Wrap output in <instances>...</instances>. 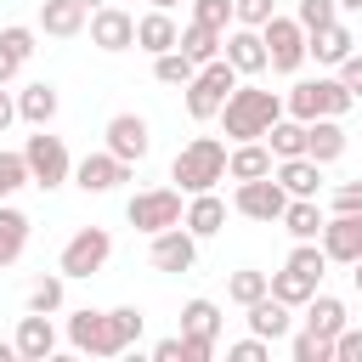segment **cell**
Segmentation results:
<instances>
[{
    "instance_id": "cell-54",
    "label": "cell",
    "mask_w": 362,
    "mask_h": 362,
    "mask_svg": "<svg viewBox=\"0 0 362 362\" xmlns=\"http://www.w3.org/2000/svg\"><path fill=\"white\" fill-rule=\"evenodd\" d=\"M147 6H158V11H175V6H181V0H147Z\"/></svg>"
},
{
    "instance_id": "cell-31",
    "label": "cell",
    "mask_w": 362,
    "mask_h": 362,
    "mask_svg": "<svg viewBox=\"0 0 362 362\" xmlns=\"http://www.w3.org/2000/svg\"><path fill=\"white\" fill-rule=\"evenodd\" d=\"M260 141L272 147V158H300V153H305V124L283 113V119H272V130H266Z\"/></svg>"
},
{
    "instance_id": "cell-12",
    "label": "cell",
    "mask_w": 362,
    "mask_h": 362,
    "mask_svg": "<svg viewBox=\"0 0 362 362\" xmlns=\"http://www.w3.org/2000/svg\"><path fill=\"white\" fill-rule=\"evenodd\" d=\"M119 181H130V164H124V158H113L107 147H102V153H85V158H74V187H79V192L102 198V192H113Z\"/></svg>"
},
{
    "instance_id": "cell-49",
    "label": "cell",
    "mask_w": 362,
    "mask_h": 362,
    "mask_svg": "<svg viewBox=\"0 0 362 362\" xmlns=\"http://www.w3.org/2000/svg\"><path fill=\"white\" fill-rule=\"evenodd\" d=\"M153 362H181V334L158 339V345H153Z\"/></svg>"
},
{
    "instance_id": "cell-38",
    "label": "cell",
    "mask_w": 362,
    "mask_h": 362,
    "mask_svg": "<svg viewBox=\"0 0 362 362\" xmlns=\"http://www.w3.org/2000/svg\"><path fill=\"white\" fill-rule=\"evenodd\" d=\"M62 288H68V277H62V272H57V277H40V283L28 288V311L57 317V311H62Z\"/></svg>"
},
{
    "instance_id": "cell-46",
    "label": "cell",
    "mask_w": 362,
    "mask_h": 362,
    "mask_svg": "<svg viewBox=\"0 0 362 362\" xmlns=\"http://www.w3.org/2000/svg\"><path fill=\"white\" fill-rule=\"evenodd\" d=\"M266 351H272V339H260V334H249V339L226 345V356H232V362H266Z\"/></svg>"
},
{
    "instance_id": "cell-39",
    "label": "cell",
    "mask_w": 362,
    "mask_h": 362,
    "mask_svg": "<svg viewBox=\"0 0 362 362\" xmlns=\"http://www.w3.org/2000/svg\"><path fill=\"white\" fill-rule=\"evenodd\" d=\"M334 17H339V6H334V0H300V6H294V23H300L305 34H317V28H328Z\"/></svg>"
},
{
    "instance_id": "cell-51",
    "label": "cell",
    "mask_w": 362,
    "mask_h": 362,
    "mask_svg": "<svg viewBox=\"0 0 362 362\" xmlns=\"http://www.w3.org/2000/svg\"><path fill=\"white\" fill-rule=\"evenodd\" d=\"M11 119H17V96L0 85V130H11Z\"/></svg>"
},
{
    "instance_id": "cell-17",
    "label": "cell",
    "mask_w": 362,
    "mask_h": 362,
    "mask_svg": "<svg viewBox=\"0 0 362 362\" xmlns=\"http://www.w3.org/2000/svg\"><path fill=\"white\" fill-rule=\"evenodd\" d=\"M181 226H187L198 243H204V238H215V232L226 226V198H221L215 187H209V192H192V198H187V209H181Z\"/></svg>"
},
{
    "instance_id": "cell-26",
    "label": "cell",
    "mask_w": 362,
    "mask_h": 362,
    "mask_svg": "<svg viewBox=\"0 0 362 362\" xmlns=\"http://www.w3.org/2000/svg\"><path fill=\"white\" fill-rule=\"evenodd\" d=\"M23 249H28V215L6 198V204H0V272H6V266H17V260H23Z\"/></svg>"
},
{
    "instance_id": "cell-4",
    "label": "cell",
    "mask_w": 362,
    "mask_h": 362,
    "mask_svg": "<svg viewBox=\"0 0 362 362\" xmlns=\"http://www.w3.org/2000/svg\"><path fill=\"white\" fill-rule=\"evenodd\" d=\"M23 164H28V187L57 192L62 181H74V153H68V141H62V136H51L45 124L23 141Z\"/></svg>"
},
{
    "instance_id": "cell-3",
    "label": "cell",
    "mask_w": 362,
    "mask_h": 362,
    "mask_svg": "<svg viewBox=\"0 0 362 362\" xmlns=\"http://www.w3.org/2000/svg\"><path fill=\"white\" fill-rule=\"evenodd\" d=\"M170 181L192 198V192H209V187H221L226 181V141L221 136H192L181 153H175V164H170Z\"/></svg>"
},
{
    "instance_id": "cell-15",
    "label": "cell",
    "mask_w": 362,
    "mask_h": 362,
    "mask_svg": "<svg viewBox=\"0 0 362 362\" xmlns=\"http://www.w3.org/2000/svg\"><path fill=\"white\" fill-rule=\"evenodd\" d=\"M317 243H322V255H328V266L339 260V266H351L356 255H362V209L356 215H328L322 221V232H317Z\"/></svg>"
},
{
    "instance_id": "cell-36",
    "label": "cell",
    "mask_w": 362,
    "mask_h": 362,
    "mask_svg": "<svg viewBox=\"0 0 362 362\" xmlns=\"http://www.w3.org/2000/svg\"><path fill=\"white\" fill-rule=\"evenodd\" d=\"M260 294H266V272L243 266V272H232V277H226V300H232V305H255Z\"/></svg>"
},
{
    "instance_id": "cell-24",
    "label": "cell",
    "mask_w": 362,
    "mask_h": 362,
    "mask_svg": "<svg viewBox=\"0 0 362 362\" xmlns=\"http://www.w3.org/2000/svg\"><path fill=\"white\" fill-rule=\"evenodd\" d=\"M57 107H62V96H57V85H45V79H34V85H23L17 90V119L23 124H51L57 119Z\"/></svg>"
},
{
    "instance_id": "cell-18",
    "label": "cell",
    "mask_w": 362,
    "mask_h": 362,
    "mask_svg": "<svg viewBox=\"0 0 362 362\" xmlns=\"http://www.w3.org/2000/svg\"><path fill=\"white\" fill-rule=\"evenodd\" d=\"M11 345H17L23 362H45V356L57 351V322H51L45 311H28V317L17 322V334H11Z\"/></svg>"
},
{
    "instance_id": "cell-48",
    "label": "cell",
    "mask_w": 362,
    "mask_h": 362,
    "mask_svg": "<svg viewBox=\"0 0 362 362\" xmlns=\"http://www.w3.org/2000/svg\"><path fill=\"white\" fill-rule=\"evenodd\" d=\"M215 356V339H198V334H181V362H209Z\"/></svg>"
},
{
    "instance_id": "cell-28",
    "label": "cell",
    "mask_w": 362,
    "mask_h": 362,
    "mask_svg": "<svg viewBox=\"0 0 362 362\" xmlns=\"http://www.w3.org/2000/svg\"><path fill=\"white\" fill-rule=\"evenodd\" d=\"M339 153H345V130H339V119H311V124H305V158L334 164Z\"/></svg>"
},
{
    "instance_id": "cell-42",
    "label": "cell",
    "mask_w": 362,
    "mask_h": 362,
    "mask_svg": "<svg viewBox=\"0 0 362 362\" xmlns=\"http://www.w3.org/2000/svg\"><path fill=\"white\" fill-rule=\"evenodd\" d=\"M192 23H204V28H232V0H192Z\"/></svg>"
},
{
    "instance_id": "cell-34",
    "label": "cell",
    "mask_w": 362,
    "mask_h": 362,
    "mask_svg": "<svg viewBox=\"0 0 362 362\" xmlns=\"http://www.w3.org/2000/svg\"><path fill=\"white\" fill-rule=\"evenodd\" d=\"M192 74H198V62H192L181 45L153 57V79H158V85H181V90H187V79H192Z\"/></svg>"
},
{
    "instance_id": "cell-14",
    "label": "cell",
    "mask_w": 362,
    "mask_h": 362,
    "mask_svg": "<svg viewBox=\"0 0 362 362\" xmlns=\"http://www.w3.org/2000/svg\"><path fill=\"white\" fill-rule=\"evenodd\" d=\"M153 266L158 272H170V277H181V272H192L198 266V238L187 232V226H164V232H153Z\"/></svg>"
},
{
    "instance_id": "cell-21",
    "label": "cell",
    "mask_w": 362,
    "mask_h": 362,
    "mask_svg": "<svg viewBox=\"0 0 362 362\" xmlns=\"http://www.w3.org/2000/svg\"><path fill=\"white\" fill-rule=\"evenodd\" d=\"M351 51H356V34H351L339 17H334L328 28H317V34H305V57H317L322 68H339Z\"/></svg>"
},
{
    "instance_id": "cell-50",
    "label": "cell",
    "mask_w": 362,
    "mask_h": 362,
    "mask_svg": "<svg viewBox=\"0 0 362 362\" xmlns=\"http://www.w3.org/2000/svg\"><path fill=\"white\" fill-rule=\"evenodd\" d=\"M17 74H23V62H17V57H11V51H6V45H0V85H11V79H17Z\"/></svg>"
},
{
    "instance_id": "cell-6",
    "label": "cell",
    "mask_w": 362,
    "mask_h": 362,
    "mask_svg": "<svg viewBox=\"0 0 362 362\" xmlns=\"http://www.w3.org/2000/svg\"><path fill=\"white\" fill-rule=\"evenodd\" d=\"M107 260H113V232H107V226H79V232L62 243L57 272H62V277H96Z\"/></svg>"
},
{
    "instance_id": "cell-35",
    "label": "cell",
    "mask_w": 362,
    "mask_h": 362,
    "mask_svg": "<svg viewBox=\"0 0 362 362\" xmlns=\"http://www.w3.org/2000/svg\"><path fill=\"white\" fill-rule=\"evenodd\" d=\"M283 266H294V272H305L311 283H322V277H328V255H322V243H317V238H305V243H294Z\"/></svg>"
},
{
    "instance_id": "cell-43",
    "label": "cell",
    "mask_w": 362,
    "mask_h": 362,
    "mask_svg": "<svg viewBox=\"0 0 362 362\" xmlns=\"http://www.w3.org/2000/svg\"><path fill=\"white\" fill-rule=\"evenodd\" d=\"M272 11H277L272 0H232V23H243V28H260Z\"/></svg>"
},
{
    "instance_id": "cell-47",
    "label": "cell",
    "mask_w": 362,
    "mask_h": 362,
    "mask_svg": "<svg viewBox=\"0 0 362 362\" xmlns=\"http://www.w3.org/2000/svg\"><path fill=\"white\" fill-rule=\"evenodd\" d=\"M334 74H339V85H345L351 96H362V51H351V57H345Z\"/></svg>"
},
{
    "instance_id": "cell-25",
    "label": "cell",
    "mask_w": 362,
    "mask_h": 362,
    "mask_svg": "<svg viewBox=\"0 0 362 362\" xmlns=\"http://www.w3.org/2000/svg\"><path fill=\"white\" fill-rule=\"evenodd\" d=\"M272 147L266 141H232L226 147V175L232 181H255V175H272Z\"/></svg>"
},
{
    "instance_id": "cell-23",
    "label": "cell",
    "mask_w": 362,
    "mask_h": 362,
    "mask_svg": "<svg viewBox=\"0 0 362 362\" xmlns=\"http://www.w3.org/2000/svg\"><path fill=\"white\" fill-rule=\"evenodd\" d=\"M181 45V28H175V17L170 11H147V17H136V51H147V57H158V51H175Z\"/></svg>"
},
{
    "instance_id": "cell-30",
    "label": "cell",
    "mask_w": 362,
    "mask_h": 362,
    "mask_svg": "<svg viewBox=\"0 0 362 362\" xmlns=\"http://www.w3.org/2000/svg\"><path fill=\"white\" fill-rule=\"evenodd\" d=\"M266 294H272V300H283V305H294V311H300V305H305V300H311V294H317V283H311V277H305V272H294V266H283V272H266Z\"/></svg>"
},
{
    "instance_id": "cell-53",
    "label": "cell",
    "mask_w": 362,
    "mask_h": 362,
    "mask_svg": "<svg viewBox=\"0 0 362 362\" xmlns=\"http://www.w3.org/2000/svg\"><path fill=\"white\" fill-rule=\"evenodd\" d=\"M11 356H17V345H11V339H0V362H11Z\"/></svg>"
},
{
    "instance_id": "cell-32",
    "label": "cell",
    "mask_w": 362,
    "mask_h": 362,
    "mask_svg": "<svg viewBox=\"0 0 362 362\" xmlns=\"http://www.w3.org/2000/svg\"><path fill=\"white\" fill-rule=\"evenodd\" d=\"M181 334L215 339V334H221V305H215V300H204V294H198V300H187V305H181Z\"/></svg>"
},
{
    "instance_id": "cell-44",
    "label": "cell",
    "mask_w": 362,
    "mask_h": 362,
    "mask_svg": "<svg viewBox=\"0 0 362 362\" xmlns=\"http://www.w3.org/2000/svg\"><path fill=\"white\" fill-rule=\"evenodd\" d=\"M328 209H339V215H356V209H362V181H339V187L328 192Z\"/></svg>"
},
{
    "instance_id": "cell-5",
    "label": "cell",
    "mask_w": 362,
    "mask_h": 362,
    "mask_svg": "<svg viewBox=\"0 0 362 362\" xmlns=\"http://www.w3.org/2000/svg\"><path fill=\"white\" fill-rule=\"evenodd\" d=\"M238 79H243V74H238V68H232L226 57L204 62V68H198V74L187 79V113H192L198 124H209V119L221 113V102H226V96L238 90Z\"/></svg>"
},
{
    "instance_id": "cell-45",
    "label": "cell",
    "mask_w": 362,
    "mask_h": 362,
    "mask_svg": "<svg viewBox=\"0 0 362 362\" xmlns=\"http://www.w3.org/2000/svg\"><path fill=\"white\" fill-rule=\"evenodd\" d=\"M334 362H362V328L345 322V328L334 334Z\"/></svg>"
},
{
    "instance_id": "cell-10",
    "label": "cell",
    "mask_w": 362,
    "mask_h": 362,
    "mask_svg": "<svg viewBox=\"0 0 362 362\" xmlns=\"http://www.w3.org/2000/svg\"><path fill=\"white\" fill-rule=\"evenodd\" d=\"M102 136H107V153H113V158H124L130 170L153 153V130H147V119H141V113H113Z\"/></svg>"
},
{
    "instance_id": "cell-33",
    "label": "cell",
    "mask_w": 362,
    "mask_h": 362,
    "mask_svg": "<svg viewBox=\"0 0 362 362\" xmlns=\"http://www.w3.org/2000/svg\"><path fill=\"white\" fill-rule=\"evenodd\" d=\"M181 51H187V57H192L198 68H204V62H215V57H221V28L187 23V28H181Z\"/></svg>"
},
{
    "instance_id": "cell-8",
    "label": "cell",
    "mask_w": 362,
    "mask_h": 362,
    "mask_svg": "<svg viewBox=\"0 0 362 362\" xmlns=\"http://www.w3.org/2000/svg\"><path fill=\"white\" fill-rule=\"evenodd\" d=\"M260 40H266V68L272 74H300V62H305V28L294 23V17H266L260 23Z\"/></svg>"
},
{
    "instance_id": "cell-41",
    "label": "cell",
    "mask_w": 362,
    "mask_h": 362,
    "mask_svg": "<svg viewBox=\"0 0 362 362\" xmlns=\"http://www.w3.org/2000/svg\"><path fill=\"white\" fill-rule=\"evenodd\" d=\"M107 317H113V328H119V339H124V351H130V345L141 339V328H147V317H141V305H113Z\"/></svg>"
},
{
    "instance_id": "cell-7",
    "label": "cell",
    "mask_w": 362,
    "mask_h": 362,
    "mask_svg": "<svg viewBox=\"0 0 362 362\" xmlns=\"http://www.w3.org/2000/svg\"><path fill=\"white\" fill-rule=\"evenodd\" d=\"M181 187H147V192H136L130 204H124V221L136 226V232H164V226H181Z\"/></svg>"
},
{
    "instance_id": "cell-9",
    "label": "cell",
    "mask_w": 362,
    "mask_h": 362,
    "mask_svg": "<svg viewBox=\"0 0 362 362\" xmlns=\"http://www.w3.org/2000/svg\"><path fill=\"white\" fill-rule=\"evenodd\" d=\"M68 345L85 351V356H119V351H124L113 317H107V311H90V305L68 311Z\"/></svg>"
},
{
    "instance_id": "cell-27",
    "label": "cell",
    "mask_w": 362,
    "mask_h": 362,
    "mask_svg": "<svg viewBox=\"0 0 362 362\" xmlns=\"http://www.w3.org/2000/svg\"><path fill=\"white\" fill-rule=\"evenodd\" d=\"M277 221H283V232H288L294 243H305V238H317V232H322V221H328V215H322V204H317V198H288Z\"/></svg>"
},
{
    "instance_id": "cell-11",
    "label": "cell",
    "mask_w": 362,
    "mask_h": 362,
    "mask_svg": "<svg viewBox=\"0 0 362 362\" xmlns=\"http://www.w3.org/2000/svg\"><path fill=\"white\" fill-rule=\"evenodd\" d=\"M85 28H90V45L96 51H130L136 45V17L124 11V6H96L90 17H85Z\"/></svg>"
},
{
    "instance_id": "cell-2",
    "label": "cell",
    "mask_w": 362,
    "mask_h": 362,
    "mask_svg": "<svg viewBox=\"0 0 362 362\" xmlns=\"http://www.w3.org/2000/svg\"><path fill=\"white\" fill-rule=\"evenodd\" d=\"M356 107V96L339 85V74H317V79H294L283 90V113L311 124V119H345Z\"/></svg>"
},
{
    "instance_id": "cell-16",
    "label": "cell",
    "mask_w": 362,
    "mask_h": 362,
    "mask_svg": "<svg viewBox=\"0 0 362 362\" xmlns=\"http://www.w3.org/2000/svg\"><path fill=\"white\" fill-rule=\"evenodd\" d=\"M221 57L243 74V79H255V74H266V40H260V28H243V23H232L226 34H221Z\"/></svg>"
},
{
    "instance_id": "cell-13",
    "label": "cell",
    "mask_w": 362,
    "mask_h": 362,
    "mask_svg": "<svg viewBox=\"0 0 362 362\" xmlns=\"http://www.w3.org/2000/svg\"><path fill=\"white\" fill-rule=\"evenodd\" d=\"M283 204H288V192L277 187V175L238 181V192H232V209H238V215H249V221H277V215H283Z\"/></svg>"
},
{
    "instance_id": "cell-1",
    "label": "cell",
    "mask_w": 362,
    "mask_h": 362,
    "mask_svg": "<svg viewBox=\"0 0 362 362\" xmlns=\"http://www.w3.org/2000/svg\"><path fill=\"white\" fill-rule=\"evenodd\" d=\"M215 119H221L226 141H260V136L272 130V119H283V96L266 90V85H243V79H238V90L221 102Z\"/></svg>"
},
{
    "instance_id": "cell-37",
    "label": "cell",
    "mask_w": 362,
    "mask_h": 362,
    "mask_svg": "<svg viewBox=\"0 0 362 362\" xmlns=\"http://www.w3.org/2000/svg\"><path fill=\"white\" fill-rule=\"evenodd\" d=\"M288 356H294V362H334V339L300 328V334H288Z\"/></svg>"
},
{
    "instance_id": "cell-22",
    "label": "cell",
    "mask_w": 362,
    "mask_h": 362,
    "mask_svg": "<svg viewBox=\"0 0 362 362\" xmlns=\"http://www.w3.org/2000/svg\"><path fill=\"white\" fill-rule=\"evenodd\" d=\"M85 0H40V34H51V40H74V34H85Z\"/></svg>"
},
{
    "instance_id": "cell-56",
    "label": "cell",
    "mask_w": 362,
    "mask_h": 362,
    "mask_svg": "<svg viewBox=\"0 0 362 362\" xmlns=\"http://www.w3.org/2000/svg\"><path fill=\"white\" fill-rule=\"evenodd\" d=\"M96 6H107V0H85V11H96Z\"/></svg>"
},
{
    "instance_id": "cell-29",
    "label": "cell",
    "mask_w": 362,
    "mask_h": 362,
    "mask_svg": "<svg viewBox=\"0 0 362 362\" xmlns=\"http://www.w3.org/2000/svg\"><path fill=\"white\" fill-rule=\"evenodd\" d=\"M300 311H305V328L322 334V339H334V334L351 322V317H345V300H334V294H311Z\"/></svg>"
},
{
    "instance_id": "cell-52",
    "label": "cell",
    "mask_w": 362,
    "mask_h": 362,
    "mask_svg": "<svg viewBox=\"0 0 362 362\" xmlns=\"http://www.w3.org/2000/svg\"><path fill=\"white\" fill-rule=\"evenodd\" d=\"M351 283H356V294H362V255L351 260Z\"/></svg>"
},
{
    "instance_id": "cell-19",
    "label": "cell",
    "mask_w": 362,
    "mask_h": 362,
    "mask_svg": "<svg viewBox=\"0 0 362 362\" xmlns=\"http://www.w3.org/2000/svg\"><path fill=\"white\" fill-rule=\"evenodd\" d=\"M272 175H277V187H283L288 198H317V192H322V164L305 158V153H300V158H277Z\"/></svg>"
},
{
    "instance_id": "cell-55",
    "label": "cell",
    "mask_w": 362,
    "mask_h": 362,
    "mask_svg": "<svg viewBox=\"0 0 362 362\" xmlns=\"http://www.w3.org/2000/svg\"><path fill=\"white\" fill-rule=\"evenodd\" d=\"M334 6H339V11H362V0H334Z\"/></svg>"
},
{
    "instance_id": "cell-20",
    "label": "cell",
    "mask_w": 362,
    "mask_h": 362,
    "mask_svg": "<svg viewBox=\"0 0 362 362\" xmlns=\"http://www.w3.org/2000/svg\"><path fill=\"white\" fill-rule=\"evenodd\" d=\"M249 311V334H260V339H288L294 334V305H283V300H272V294H260L255 305H243Z\"/></svg>"
},
{
    "instance_id": "cell-40",
    "label": "cell",
    "mask_w": 362,
    "mask_h": 362,
    "mask_svg": "<svg viewBox=\"0 0 362 362\" xmlns=\"http://www.w3.org/2000/svg\"><path fill=\"white\" fill-rule=\"evenodd\" d=\"M28 187V164H23V153H0V204L11 198V192H23Z\"/></svg>"
}]
</instances>
